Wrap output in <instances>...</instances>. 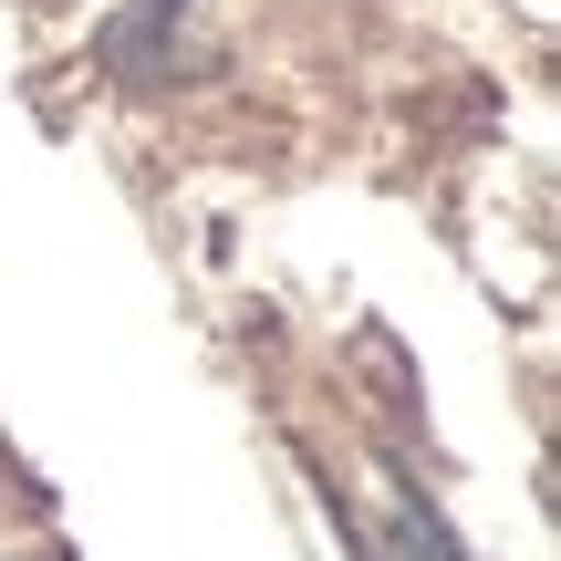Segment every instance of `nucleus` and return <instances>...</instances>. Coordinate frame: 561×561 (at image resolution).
Returning a JSON list of instances; mask_svg holds the SVG:
<instances>
[]
</instances>
